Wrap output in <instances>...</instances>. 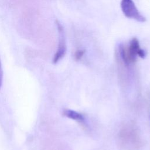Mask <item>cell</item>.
<instances>
[{
	"label": "cell",
	"mask_w": 150,
	"mask_h": 150,
	"mask_svg": "<svg viewBox=\"0 0 150 150\" xmlns=\"http://www.w3.org/2000/svg\"><path fill=\"white\" fill-rule=\"evenodd\" d=\"M120 54L123 62L126 64H129L136 61L137 56L144 58L146 54L145 51L140 48L138 40L134 38L130 41L127 48L122 46L120 47Z\"/></svg>",
	"instance_id": "obj_1"
},
{
	"label": "cell",
	"mask_w": 150,
	"mask_h": 150,
	"mask_svg": "<svg viewBox=\"0 0 150 150\" xmlns=\"http://www.w3.org/2000/svg\"><path fill=\"white\" fill-rule=\"evenodd\" d=\"M121 8L126 17L141 22L146 21V18L139 13L132 0H122Z\"/></svg>",
	"instance_id": "obj_2"
},
{
	"label": "cell",
	"mask_w": 150,
	"mask_h": 150,
	"mask_svg": "<svg viewBox=\"0 0 150 150\" xmlns=\"http://www.w3.org/2000/svg\"><path fill=\"white\" fill-rule=\"evenodd\" d=\"M56 24L59 32V43L57 51L53 57V63H57L60 59H62L66 53L67 49L64 29L61 23L57 20L56 21Z\"/></svg>",
	"instance_id": "obj_3"
},
{
	"label": "cell",
	"mask_w": 150,
	"mask_h": 150,
	"mask_svg": "<svg viewBox=\"0 0 150 150\" xmlns=\"http://www.w3.org/2000/svg\"><path fill=\"white\" fill-rule=\"evenodd\" d=\"M63 115L69 118L77 121L83 122L84 121V117L83 114L72 110H64L63 111Z\"/></svg>",
	"instance_id": "obj_4"
},
{
	"label": "cell",
	"mask_w": 150,
	"mask_h": 150,
	"mask_svg": "<svg viewBox=\"0 0 150 150\" xmlns=\"http://www.w3.org/2000/svg\"><path fill=\"white\" fill-rule=\"evenodd\" d=\"M85 53V50H82V49H79L77 50L76 51V52L74 53V59L76 60H79L81 59V58L83 57V56L84 55Z\"/></svg>",
	"instance_id": "obj_5"
},
{
	"label": "cell",
	"mask_w": 150,
	"mask_h": 150,
	"mask_svg": "<svg viewBox=\"0 0 150 150\" xmlns=\"http://www.w3.org/2000/svg\"><path fill=\"white\" fill-rule=\"evenodd\" d=\"M2 79H3V71H2V63H1V60L0 59V88L2 84Z\"/></svg>",
	"instance_id": "obj_6"
}]
</instances>
